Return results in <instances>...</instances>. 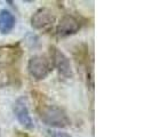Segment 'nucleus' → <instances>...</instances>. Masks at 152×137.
<instances>
[{"label": "nucleus", "mask_w": 152, "mask_h": 137, "mask_svg": "<svg viewBox=\"0 0 152 137\" xmlns=\"http://www.w3.org/2000/svg\"><path fill=\"white\" fill-rule=\"evenodd\" d=\"M49 54H50L52 64H53L54 68L58 71V74L63 78H66V79L72 78L73 71H72L71 62H70L68 56L55 46L49 47Z\"/></svg>", "instance_id": "nucleus-2"}, {"label": "nucleus", "mask_w": 152, "mask_h": 137, "mask_svg": "<svg viewBox=\"0 0 152 137\" xmlns=\"http://www.w3.org/2000/svg\"><path fill=\"white\" fill-rule=\"evenodd\" d=\"M0 135H1V130H0Z\"/></svg>", "instance_id": "nucleus-12"}, {"label": "nucleus", "mask_w": 152, "mask_h": 137, "mask_svg": "<svg viewBox=\"0 0 152 137\" xmlns=\"http://www.w3.org/2000/svg\"><path fill=\"white\" fill-rule=\"evenodd\" d=\"M49 137H71L68 133H64V131H54L53 134H50Z\"/></svg>", "instance_id": "nucleus-11"}, {"label": "nucleus", "mask_w": 152, "mask_h": 137, "mask_svg": "<svg viewBox=\"0 0 152 137\" xmlns=\"http://www.w3.org/2000/svg\"><path fill=\"white\" fill-rule=\"evenodd\" d=\"M20 84V74L12 65H4L0 68V87H7Z\"/></svg>", "instance_id": "nucleus-8"}, {"label": "nucleus", "mask_w": 152, "mask_h": 137, "mask_svg": "<svg viewBox=\"0 0 152 137\" xmlns=\"http://www.w3.org/2000/svg\"><path fill=\"white\" fill-rule=\"evenodd\" d=\"M13 112L15 114L17 121L22 125L26 129H33L34 125L33 120L30 115V110H29V101L25 96H21L15 101L13 104Z\"/></svg>", "instance_id": "nucleus-4"}, {"label": "nucleus", "mask_w": 152, "mask_h": 137, "mask_svg": "<svg viewBox=\"0 0 152 137\" xmlns=\"http://www.w3.org/2000/svg\"><path fill=\"white\" fill-rule=\"evenodd\" d=\"M81 28L80 21L72 15H65L61 18L56 26V36L58 38H65L69 36L76 34Z\"/></svg>", "instance_id": "nucleus-6"}, {"label": "nucleus", "mask_w": 152, "mask_h": 137, "mask_svg": "<svg viewBox=\"0 0 152 137\" xmlns=\"http://www.w3.org/2000/svg\"><path fill=\"white\" fill-rule=\"evenodd\" d=\"M73 56H75L78 64L87 66L88 62H89V48H88V46L85 42L77 45L73 48Z\"/></svg>", "instance_id": "nucleus-10"}, {"label": "nucleus", "mask_w": 152, "mask_h": 137, "mask_svg": "<svg viewBox=\"0 0 152 137\" xmlns=\"http://www.w3.org/2000/svg\"><path fill=\"white\" fill-rule=\"evenodd\" d=\"M28 71L30 73V76L37 80H44L47 78V76L52 71V64L46 57L36 55L33 57H31L29 63H28Z\"/></svg>", "instance_id": "nucleus-3"}, {"label": "nucleus", "mask_w": 152, "mask_h": 137, "mask_svg": "<svg viewBox=\"0 0 152 137\" xmlns=\"http://www.w3.org/2000/svg\"><path fill=\"white\" fill-rule=\"evenodd\" d=\"M23 54L20 44L0 46V63L4 65H13L17 62Z\"/></svg>", "instance_id": "nucleus-7"}, {"label": "nucleus", "mask_w": 152, "mask_h": 137, "mask_svg": "<svg viewBox=\"0 0 152 137\" xmlns=\"http://www.w3.org/2000/svg\"><path fill=\"white\" fill-rule=\"evenodd\" d=\"M15 16L13 15L9 10H7V9H1L0 10V33L8 34L15 28Z\"/></svg>", "instance_id": "nucleus-9"}, {"label": "nucleus", "mask_w": 152, "mask_h": 137, "mask_svg": "<svg viewBox=\"0 0 152 137\" xmlns=\"http://www.w3.org/2000/svg\"><path fill=\"white\" fill-rule=\"evenodd\" d=\"M37 110H38L40 120L49 127L65 128L71 123L66 112L62 107H58L56 105L40 104Z\"/></svg>", "instance_id": "nucleus-1"}, {"label": "nucleus", "mask_w": 152, "mask_h": 137, "mask_svg": "<svg viewBox=\"0 0 152 137\" xmlns=\"http://www.w3.org/2000/svg\"><path fill=\"white\" fill-rule=\"evenodd\" d=\"M56 17L55 14L49 9V8H39L38 10L31 16V26L34 30H45L47 28L52 26L55 22Z\"/></svg>", "instance_id": "nucleus-5"}]
</instances>
